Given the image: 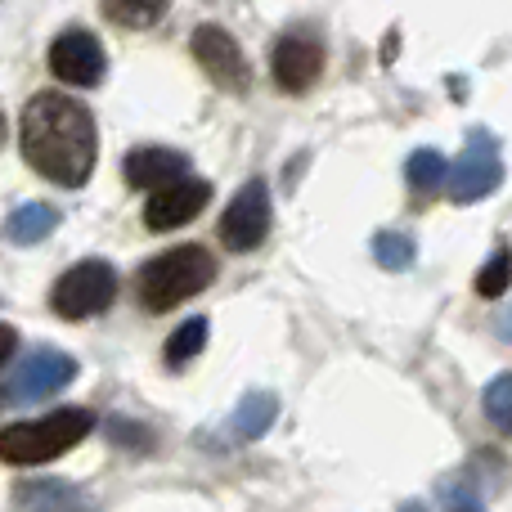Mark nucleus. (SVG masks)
Returning a JSON list of instances; mask_svg holds the SVG:
<instances>
[{"instance_id":"nucleus-16","label":"nucleus","mask_w":512,"mask_h":512,"mask_svg":"<svg viewBox=\"0 0 512 512\" xmlns=\"http://www.w3.org/2000/svg\"><path fill=\"white\" fill-rule=\"evenodd\" d=\"M373 261H378L382 270H409V265H414V239L396 234V230L373 234Z\"/></svg>"},{"instance_id":"nucleus-8","label":"nucleus","mask_w":512,"mask_h":512,"mask_svg":"<svg viewBox=\"0 0 512 512\" xmlns=\"http://www.w3.org/2000/svg\"><path fill=\"white\" fill-rule=\"evenodd\" d=\"M194 59L203 63V72L216 81L221 90H248L252 81V68H248V54H243V45L234 41L225 27L216 23H203L194 32Z\"/></svg>"},{"instance_id":"nucleus-17","label":"nucleus","mask_w":512,"mask_h":512,"mask_svg":"<svg viewBox=\"0 0 512 512\" xmlns=\"http://www.w3.org/2000/svg\"><path fill=\"white\" fill-rule=\"evenodd\" d=\"M203 346H207V319H185V324L171 333V342H167V360L180 369V364L198 360Z\"/></svg>"},{"instance_id":"nucleus-21","label":"nucleus","mask_w":512,"mask_h":512,"mask_svg":"<svg viewBox=\"0 0 512 512\" xmlns=\"http://www.w3.org/2000/svg\"><path fill=\"white\" fill-rule=\"evenodd\" d=\"M441 499H445V508H450V512H486L481 495L463 477H445L441 481Z\"/></svg>"},{"instance_id":"nucleus-11","label":"nucleus","mask_w":512,"mask_h":512,"mask_svg":"<svg viewBox=\"0 0 512 512\" xmlns=\"http://www.w3.org/2000/svg\"><path fill=\"white\" fill-rule=\"evenodd\" d=\"M319 72H324V50H319L315 41H306V36H283V41L274 45V81H279L288 95L310 90L319 81Z\"/></svg>"},{"instance_id":"nucleus-13","label":"nucleus","mask_w":512,"mask_h":512,"mask_svg":"<svg viewBox=\"0 0 512 512\" xmlns=\"http://www.w3.org/2000/svg\"><path fill=\"white\" fill-rule=\"evenodd\" d=\"M274 414H279V400L265 396V391H252V396H243V405L234 409L230 418V432L239 436V441H256V436L270 432Z\"/></svg>"},{"instance_id":"nucleus-3","label":"nucleus","mask_w":512,"mask_h":512,"mask_svg":"<svg viewBox=\"0 0 512 512\" xmlns=\"http://www.w3.org/2000/svg\"><path fill=\"white\" fill-rule=\"evenodd\" d=\"M90 414L86 409H54L32 423H14L0 432V459L14 468H32V463H50L59 454H68L72 445H81L90 436Z\"/></svg>"},{"instance_id":"nucleus-5","label":"nucleus","mask_w":512,"mask_h":512,"mask_svg":"<svg viewBox=\"0 0 512 512\" xmlns=\"http://www.w3.org/2000/svg\"><path fill=\"white\" fill-rule=\"evenodd\" d=\"M117 297V270L108 261H77L50 292V306L63 319H90Z\"/></svg>"},{"instance_id":"nucleus-15","label":"nucleus","mask_w":512,"mask_h":512,"mask_svg":"<svg viewBox=\"0 0 512 512\" xmlns=\"http://www.w3.org/2000/svg\"><path fill=\"white\" fill-rule=\"evenodd\" d=\"M405 176H409V185H414L418 194H432V189H441V185H445V158H441L436 149H418V153H409Z\"/></svg>"},{"instance_id":"nucleus-10","label":"nucleus","mask_w":512,"mask_h":512,"mask_svg":"<svg viewBox=\"0 0 512 512\" xmlns=\"http://www.w3.org/2000/svg\"><path fill=\"white\" fill-rule=\"evenodd\" d=\"M77 378V360L63 351H36L32 360H23V369H18L14 378V400H45L54 396V391H63L68 382Z\"/></svg>"},{"instance_id":"nucleus-12","label":"nucleus","mask_w":512,"mask_h":512,"mask_svg":"<svg viewBox=\"0 0 512 512\" xmlns=\"http://www.w3.org/2000/svg\"><path fill=\"white\" fill-rule=\"evenodd\" d=\"M122 171H126V185L153 189V194H158V189H167V185H176V180L189 176V158L176 149H162V144H144V149H135L131 158L122 162Z\"/></svg>"},{"instance_id":"nucleus-24","label":"nucleus","mask_w":512,"mask_h":512,"mask_svg":"<svg viewBox=\"0 0 512 512\" xmlns=\"http://www.w3.org/2000/svg\"><path fill=\"white\" fill-rule=\"evenodd\" d=\"M400 512H427L423 504H405V508H400Z\"/></svg>"},{"instance_id":"nucleus-22","label":"nucleus","mask_w":512,"mask_h":512,"mask_svg":"<svg viewBox=\"0 0 512 512\" xmlns=\"http://www.w3.org/2000/svg\"><path fill=\"white\" fill-rule=\"evenodd\" d=\"M14 346H18V333L9 324H0V364L9 360V355H14Z\"/></svg>"},{"instance_id":"nucleus-6","label":"nucleus","mask_w":512,"mask_h":512,"mask_svg":"<svg viewBox=\"0 0 512 512\" xmlns=\"http://www.w3.org/2000/svg\"><path fill=\"white\" fill-rule=\"evenodd\" d=\"M265 230H270V185L265 180H248L221 216V243L230 252H252L261 248Z\"/></svg>"},{"instance_id":"nucleus-19","label":"nucleus","mask_w":512,"mask_h":512,"mask_svg":"<svg viewBox=\"0 0 512 512\" xmlns=\"http://www.w3.org/2000/svg\"><path fill=\"white\" fill-rule=\"evenodd\" d=\"M104 14L113 18V23H122V27H149V23H158V18L167 14V5H162V0H153V5H122V0H108Z\"/></svg>"},{"instance_id":"nucleus-18","label":"nucleus","mask_w":512,"mask_h":512,"mask_svg":"<svg viewBox=\"0 0 512 512\" xmlns=\"http://www.w3.org/2000/svg\"><path fill=\"white\" fill-rule=\"evenodd\" d=\"M486 418L495 427H504V432H512V373H499L486 387Z\"/></svg>"},{"instance_id":"nucleus-25","label":"nucleus","mask_w":512,"mask_h":512,"mask_svg":"<svg viewBox=\"0 0 512 512\" xmlns=\"http://www.w3.org/2000/svg\"><path fill=\"white\" fill-rule=\"evenodd\" d=\"M0 144H5V113H0Z\"/></svg>"},{"instance_id":"nucleus-7","label":"nucleus","mask_w":512,"mask_h":512,"mask_svg":"<svg viewBox=\"0 0 512 512\" xmlns=\"http://www.w3.org/2000/svg\"><path fill=\"white\" fill-rule=\"evenodd\" d=\"M108 68V54L86 27H68V32L54 36L50 45V72L63 81V86H99Z\"/></svg>"},{"instance_id":"nucleus-23","label":"nucleus","mask_w":512,"mask_h":512,"mask_svg":"<svg viewBox=\"0 0 512 512\" xmlns=\"http://www.w3.org/2000/svg\"><path fill=\"white\" fill-rule=\"evenodd\" d=\"M499 324H504V328H499V333H504V337H508V342H512V310H508V315H504V319H499Z\"/></svg>"},{"instance_id":"nucleus-2","label":"nucleus","mask_w":512,"mask_h":512,"mask_svg":"<svg viewBox=\"0 0 512 512\" xmlns=\"http://www.w3.org/2000/svg\"><path fill=\"white\" fill-rule=\"evenodd\" d=\"M212 279H216V256L198 248V243H180V248L153 256L140 270V301L162 315V310L198 297Z\"/></svg>"},{"instance_id":"nucleus-14","label":"nucleus","mask_w":512,"mask_h":512,"mask_svg":"<svg viewBox=\"0 0 512 512\" xmlns=\"http://www.w3.org/2000/svg\"><path fill=\"white\" fill-rule=\"evenodd\" d=\"M59 225V212L45 203H23L14 216L5 221V239L9 243H41L45 234Z\"/></svg>"},{"instance_id":"nucleus-20","label":"nucleus","mask_w":512,"mask_h":512,"mask_svg":"<svg viewBox=\"0 0 512 512\" xmlns=\"http://www.w3.org/2000/svg\"><path fill=\"white\" fill-rule=\"evenodd\" d=\"M508 283H512V252H508V248H499L495 256H490L486 270L477 274V292H481V297H499V292H504Z\"/></svg>"},{"instance_id":"nucleus-1","label":"nucleus","mask_w":512,"mask_h":512,"mask_svg":"<svg viewBox=\"0 0 512 512\" xmlns=\"http://www.w3.org/2000/svg\"><path fill=\"white\" fill-rule=\"evenodd\" d=\"M23 158L32 171H41L54 185H86L99 158V131L86 104L59 95V90H41L32 104L23 108Z\"/></svg>"},{"instance_id":"nucleus-9","label":"nucleus","mask_w":512,"mask_h":512,"mask_svg":"<svg viewBox=\"0 0 512 512\" xmlns=\"http://www.w3.org/2000/svg\"><path fill=\"white\" fill-rule=\"evenodd\" d=\"M212 203V185L207 180H198V176H185V180H176V185H167V189H158V194L149 198V207H144V225L149 230H180V225H189L203 207Z\"/></svg>"},{"instance_id":"nucleus-4","label":"nucleus","mask_w":512,"mask_h":512,"mask_svg":"<svg viewBox=\"0 0 512 512\" xmlns=\"http://www.w3.org/2000/svg\"><path fill=\"white\" fill-rule=\"evenodd\" d=\"M504 180V158H499V140L490 131H472L454 167H445V189L454 203H477V198L495 194Z\"/></svg>"}]
</instances>
